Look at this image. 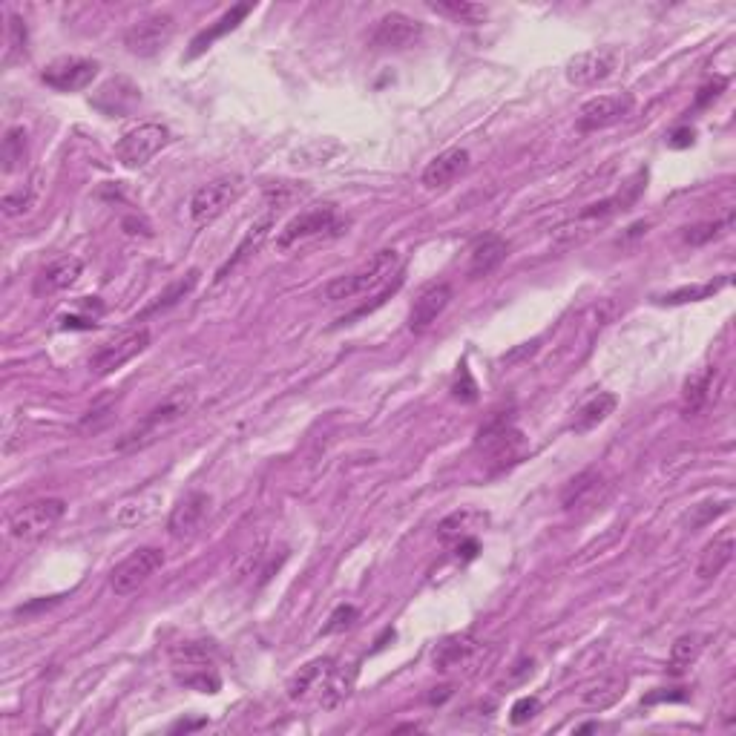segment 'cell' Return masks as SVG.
<instances>
[{"instance_id": "obj_1", "label": "cell", "mask_w": 736, "mask_h": 736, "mask_svg": "<svg viewBox=\"0 0 736 736\" xmlns=\"http://www.w3.org/2000/svg\"><path fill=\"white\" fill-rule=\"evenodd\" d=\"M193 403H196V391L190 386L182 389H173L159 406H153L150 412L144 414V420L136 423L127 435L115 443L118 452H133V449H144L150 446L153 440H159L164 432H170L179 420H184L187 414L193 412Z\"/></svg>"}, {"instance_id": "obj_2", "label": "cell", "mask_w": 736, "mask_h": 736, "mask_svg": "<svg viewBox=\"0 0 736 736\" xmlns=\"http://www.w3.org/2000/svg\"><path fill=\"white\" fill-rule=\"evenodd\" d=\"M400 274L397 268V251H380L371 256V262L360 271L348 276H337L322 288V297L328 302H343V299L363 297L368 291H377L380 285H389L391 276Z\"/></svg>"}, {"instance_id": "obj_3", "label": "cell", "mask_w": 736, "mask_h": 736, "mask_svg": "<svg viewBox=\"0 0 736 736\" xmlns=\"http://www.w3.org/2000/svg\"><path fill=\"white\" fill-rule=\"evenodd\" d=\"M478 449L486 452L495 469H506L527 455V440L515 426L512 412H495L478 429Z\"/></svg>"}, {"instance_id": "obj_4", "label": "cell", "mask_w": 736, "mask_h": 736, "mask_svg": "<svg viewBox=\"0 0 736 736\" xmlns=\"http://www.w3.org/2000/svg\"><path fill=\"white\" fill-rule=\"evenodd\" d=\"M64 515H67V504L61 498H38L32 504L21 506L12 515L9 532H12V538H18L23 544H32L58 527L64 521Z\"/></svg>"}, {"instance_id": "obj_5", "label": "cell", "mask_w": 736, "mask_h": 736, "mask_svg": "<svg viewBox=\"0 0 736 736\" xmlns=\"http://www.w3.org/2000/svg\"><path fill=\"white\" fill-rule=\"evenodd\" d=\"M167 144H170V130H167V124L144 121V124H138V127H133L130 133L121 136V141L115 144V159L121 161L124 167L136 170V167H144L153 156H159Z\"/></svg>"}, {"instance_id": "obj_6", "label": "cell", "mask_w": 736, "mask_h": 736, "mask_svg": "<svg viewBox=\"0 0 736 736\" xmlns=\"http://www.w3.org/2000/svg\"><path fill=\"white\" fill-rule=\"evenodd\" d=\"M245 184L239 176H219L213 182L202 184L193 196H190V219L193 225H210L213 219H219L239 196H242Z\"/></svg>"}, {"instance_id": "obj_7", "label": "cell", "mask_w": 736, "mask_h": 736, "mask_svg": "<svg viewBox=\"0 0 736 736\" xmlns=\"http://www.w3.org/2000/svg\"><path fill=\"white\" fill-rule=\"evenodd\" d=\"M161 567H164V552L159 547H138L115 567L110 575V587L115 596H130L159 573Z\"/></svg>"}, {"instance_id": "obj_8", "label": "cell", "mask_w": 736, "mask_h": 736, "mask_svg": "<svg viewBox=\"0 0 736 736\" xmlns=\"http://www.w3.org/2000/svg\"><path fill=\"white\" fill-rule=\"evenodd\" d=\"M343 228H348V222H340L334 207L322 205V207H311L305 213L294 216L285 230L279 233L276 245L279 248H291V245H299V242H308V239H317V236H337L343 233Z\"/></svg>"}, {"instance_id": "obj_9", "label": "cell", "mask_w": 736, "mask_h": 736, "mask_svg": "<svg viewBox=\"0 0 736 736\" xmlns=\"http://www.w3.org/2000/svg\"><path fill=\"white\" fill-rule=\"evenodd\" d=\"M173 32H176L173 15L156 12V15H147V18H141V21H136L127 29L124 46L133 55H138V58H153V55H159L161 49L170 44Z\"/></svg>"}, {"instance_id": "obj_10", "label": "cell", "mask_w": 736, "mask_h": 736, "mask_svg": "<svg viewBox=\"0 0 736 736\" xmlns=\"http://www.w3.org/2000/svg\"><path fill=\"white\" fill-rule=\"evenodd\" d=\"M150 345V331L147 328H138L130 331L124 337H118L113 343H107L104 348L95 351V357L90 360V371L95 377H107L121 366H127L130 360H136L141 351H147Z\"/></svg>"}, {"instance_id": "obj_11", "label": "cell", "mask_w": 736, "mask_h": 736, "mask_svg": "<svg viewBox=\"0 0 736 736\" xmlns=\"http://www.w3.org/2000/svg\"><path fill=\"white\" fill-rule=\"evenodd\" d=\"M616 64H619V52L610 49V46L578 52L567 64V81L575 84V87H593L598 81H607L613 75Z\"/></svg>"}, {"instance_id": "obj_12", "label": "cell", "mask_w": 736, "mask_h": 736, "mask_svg": "<svg viewBox=\"0 0 736 736\" xmlns=\"http://www.w3.org/2000/svg\"><path fill=\"white\" fill-rule=\"evenodd\" d=\"M633 110V98L630 95H598L593 101H587L578 118H575V127L581 133H598L604 127H613L619 124L621 118H627Z\"/></svg>"}, {"instance_id": "obj_13", "label": "cell", "mask_w": 736, "mask_h": 736, "mask_svg": "<svg viewBox=\"0 0 736 736\" xmlns=\"http://www.w3.org/2000/svg\"><path fill=\"white\" fill-rule=\"evenodd\" d=\"M98 75V64L90 58H78V55H69V58H58L52 61L49 67L41 72L46 87L58 92H78L87 90Z\"/></svg>"}, {"instance_id": "obj_14", "label": "cell", "mask_w": 736, "mask_h": 736, "mask_svg": "<svg viewBox=\"0 0 736 736\" xmlns=\"http://www.w3.org/2000/svg\"><path fill=\"white\" fill-rule=\"evenodd\" d=\"M420 38H423V23L403 15V12H389L374 26L371 46L374 49H409Z\"/></svg>"}, {"instance_id": "obj_15", "label": "cell", "mask_w": 736, "mask_h": 736, "mask_svg": "<svg viewBox=\"0 0 736 736\" xmlns=\"http://www.w3.org/2000/svg\"><path fill=\"white\" fill-rule=\"evenodd\" d=\"M207 512H210V495L207 492H187L179 504L173 506L170 512V521H167V529L176 541H184V538H193L202 524H205Z\"/></svg>"}, {"instance_id": "obj_16", "label": "cell", "mask_w": 736, "mask_h": 736, "mask_svg": "<svg viewBox=\"0 0 736 736\" xmlns=\"http://www.w3.org/2000/svg\"><path fill=\"white\" fill-rule=\"evenodd\" d=\"M138 101H141V90H138L130 78H124V75L104 81L98 90L92 92L90 98L92 107L104 115H127Z\"/></svg>"}, {"instance_id": "obj_17", "label": "cell", "mask_w": 736, "mask_h": 736, "mask_svg": "<svg viewBox=\"0 0 736 736\" xmlns=\"http://www.w3.org/2000/svg\"><path fill=\"white\" fill-rule=\"evenodd\" d=\"M449 299H452V288L446 282L429 285L420 297L414 299L412 311H409V331L412 334H426L437 322V317L446 311Z\"/></svg>"}, {"instance_id": "obj_18", "label": "cell", "mask_w": 736, "mask_h": 736, "mask_svg": "<svg viewBox=\"0 0 736 736\" xmlns=\"http://www.w3.org/2000/svg\"><path fill=\"white\" fill-rule=\"evenodd\" d=\"M251 12H253L251 3H236V6H230L228 12H225V15H222L219 21L210 23L207 29H202V32H199V35H196V38L190 41V49H187V55H184V58H187V61L199 58V55H202V52H207V49L216 44L219 38H225L228 32H233V29H236L239 23L245 21V18H248Z\"/></svg>"}, {"instance_id": "obj_19", "label": "cell", "mask_w": 736, "mask_h": 736, "mask_svg": "<svg viewBox=\"0 0 736 736\" xmlns=\"http://www.w3.org/2000/svg\"><path fill=\"white\" fill-rule=\"evenodd\" d=\"M84 274V262L78 256H61L49 262L41 274L35 276V294H58L72 288Z\"/></svg>"}, {"instance_id": "obj_20", "label": "cell", "mask_w": 736, "mask_h": 736, "mask_svg": "<svg viewBox=\"0 0 736 736\" xmlns=\"http://www.w3.org/2000/svg\"><path fill=\"white\" fill-rule=\"evenodd\" d=\"M466 167H469V153H466L463 147L443 150V153H437L435 159L426 164V170H423V184H426L429 190L446 187V184L455 182L458 176H463Z\"/></svg>"}, {"instance_id": "obj_21", "label": "cell", "mask_w": 736, "mask_h": 736, "mask_svg": "<svg viewBox=\"0 0 736 736\" xmlns=\"http://www.w3.org/2000/svg\"><path fill=\"white\" fill-rule=\"evenodd\" d=\"M481 642L472 636V633H458V636H449L437 644L435 650V667L440 673H449V670H460V667L472 665V659L478 656Z\"/></svg>"}, {"instance_id": "obj_22", "label": "cell", "mask_w": 736, "mask_h": 736, "mask_svg": "<svg viewBox=\"0 0 736 736\" xmlns=\"http://www.w3.org/2000/svg\"><path fill=\"white\" fill-rule=\"evenodd\" d=\"M354 682H357V665H354V662H348V665H337V662H334L331 673H328L325 682H322V688L317 690V705H320L322 711L340 708L345 699L351 696Z\"/></svg>"}, {"instance_id": "obj_23", "label": "cell", "mask_w": 736, "mask_h": 736, "mask_svg": "<svg viewBox=\"0 0 736 736\" xmlns=\"http://www.w3.org/2000/svg\"><path fill=\"white\" fill-rule=\"evenodd\" d=\"M506 256H509L506 239H501L498 233H486V236H481V239L472 245V253H469V276H472V279L489 276L501 262H504Z\"/></svg>"}, {"instance_id": "obj_24", "label": "cell", "mask_w": 736, "mask_h": 736, "mask_svg": "<svg viewBox=\"0 0 736 736\" xmlns=\"http://www.w3.org/2000/svg\"><path fill=\"white\" fill-rule=\"evenodd\" d=\"M616 406H619L616 394L598 391V394H593L590 400H584V403L575 409L573 420H570V429H573L575 435H587V432H593L596 426H601L610 414L616 412Z\"/></svg>"}, {"instance_id": "obj_25", "label": "cell", "mask_w": 736, "mask_h": 736, "mask_svg": "<svg viewBox=\"0 0 736 736\" xmlns=\"http://www.w3.org/2000/svg\"><path fill=\"white\" fill-rule=\"evenodd\" d=\"M734 547H736V538H734V529H722L716 538H713L711 544L702 550L699 555V564H696V575L702 578V581H711L716 575L722 573L731 561H734Z\"/></svg>"}, {"instance_id": "obj_26", "label": "cell", "mask_w": 736, "mask_h": 736, "mask_svg": "<svg viewBox=\"0 0 736 736\" xmlns=\"http://www.w3.org/2000/svg\"><path fill=\"white\" fill-rule=\"evenodd\" d=\"M716 391H719V368H705L699 374H693L685 391H682V409L685 414H699L711 400H716Z\"/></svg>"}, {"instance_id": "obj_27", "label": "cell", "mask_w": 736, "mask_h": 736, "mask_svg": "<svg viewBox=\"0 0 736 736\" xmlns=\"http://www.w3.org/2000/svg\"><path fill=\"white\" fill-rule=\"evenodd\" d=\"M601 489H604V475L598 469H584V472H578L573 481L564 486L561 506L573 512V509L593 504L598 495H601Z\"/></svg>"}, {"instance_id": "obj_28", "label": "cell", "mask_w": 736, "mask_h": 736, "mask_svg": "<svg viewBox=\"0 0 736 736\" xmlns=\"http://www.w3.org/2000/svg\"><path fill=\"white\" fill-rule=\"evenodd\" d=\"M331 667H334V659L331 656H325V659H314V662H308L305 667H299V673L288 682V699H308L311 693H317L322 688V682H325V676L331 673Z\"/></svg>"}, {"instance_id": "obj_29", "label": "cell", "mask_w": 736, "mask_h": 736, "mask_svg": "<svg viewBox=\"0 0 736 736\" xmlns=\"http://www.w3.org/2000/svg\"><path fill=\"white\" fill-rule=\"evenodd\" d=\"M486 524V515L478 509H458L452 515H446L440 524H437V535L443 544H460L466 538H472V529H478Z\"/></svg>"}, {"instance_id": "obj_30", "label": "cell", "mask_w": 736, "mask_h": 736, "mask_svg": "<svg viewBox=\"0 0 736 736\" xmlns=\"http://www.w3.org/2000/svg\"><path fill=\"white\" fill-rule=\"evenodd\" d=\"M161 506L159 492H147V495H138V498H127L124 504H118L115 509V524L118 527H138L144 521H150Z\"/></svg>"}, {"instance_id": "obj_31", "label": "cell", "mask_w": 736, "mask_h": 736, "mask_svg": "<svg viewBox=\"0 0 736 736\" xmlns=\"http://www.w3.org/2000/svg\"><path fill=\"white\" fill-rule=\"evenodd\" d=\"M176 682L182 688H193L199 693H216L222 679L219 673L210 667V662H187V665H176Z\"/></svg>"}, {"instance_id": "obj_32", "label": "cell", "mask_w": 736, "mask_h": 736, "mask_svg": "<svg viewBox=\"0 0 736 736\" xmlns=\"http://www.w3.org/2000/svg\"><path fill=\"white\" fill-rule=\"evenodd\" d=\"M621 696H624V679L621 676H604L581 693V705L593 708V711H604V708L616 705Z\"/></svg>"}, {"instance_id": "obj_33", "label": "cell", "mask_w": 736, "mask_h": 736, "mask_svg": "<svg viewBox=\"0 0 736 736\" xmlns=\"http://www.w3.org/2000/svg\"><path fill=\"white\" fill-rule=\"evenodd\" d=\"M705 650V636L702 633H685L679 636L673 647H670V673H685L690 665H696V659Z\"/></svg>"}, {"instance_id": "obj_34", "label": "cell", "mask_w": 736, "mask_h": 736, "mask_svg": "<svg viewBox=\"0 0 736 736\" xmlns=\"http://www.w3.org/2000/svg\"><path fill=\"white\" fill-rule=\"evenodd\" d=\"M271 228H274V219H271V216H265L262 222H256V225H253V228L245 233V239L239 242V248H236V253H233V256L228 259V265H225V268H222V271L216 274V279H225V276H228V271H233V268H236L239 262H245V259H248L253 251H259V245H262V242L268 239Z\"/></svg>"}, {"instance_id": "obj_35", "label": "cell", "mask_w": 736, "mask_h": 736, "mask_svg": "<svg viewBox=\"0 0 736 736\" xmlns=\"http://www.w3.org/2000/svg\"><path fill=\"white\" fill-rule=\"evenodd\" d=\"M437 15H446L455 23H466V26H475V23L486 21L489 9L481 3H469V0H443V3H432Z\"/></svg>"}, {"instance_id": "obj_36", "label": "cell", "mask_w": 736, "mask_h": 736, "mask_svg": "<svg viewBox=\"0 0 736 736\" xmlns=\"http://www.w3.org/2000/svg\"><path fill=\"white\" fill-rule=\"evenodd\" d=\"M728 285V276L716 279V282H702V285H685V288H676L665 297L659 299L662 305H685V302H699V299H711L713 294H719L722 288Z\"/></svg>"}, {"instance_id": "obj_37", "label": "cell", "mask_w": 736, "mask_h": 736, "mask_svg": "<svg viewBox=\"0 0 736 736\" xmlns=\"http://www.w3.org/2000/svg\"><path fill=\"white\" fill-rule=\"evenodd\" d=\"M0 161H3V173H15L26 161V133L23 127H12L6 130L3 147H0Z\"/></svg>"}, {"instance_id": "obj_38", "label": "cell", "mask_w": 736, "mask_h": 736, "mask_svg": "<svg viewBox=\"0 0 736 736\" xmlns=\"http://www.w3.org/2000/svg\"><path fill=\"white\" fill-rule=\"evenodd\" d=\"M196 282H199V271H190V274L184 276V279H179V282H173L164 294H159L156 297V302L141 314V317H150V314H159V311H167V308H173L176 302H182L193 288H196Z\"/></svg>"}, {"instance_id": "obj_39", "label": "cell", "mask_w": 736, "mask_h": 736, "mask_svg": "<svg viewBox=\"0 0 736 736\" xmlns=\"http://www.w3.org/2000/svg\"><path fill=\"white\" fill-rule=\"evenodd\" d=\"M731 228H734V213H728L725 219H716V222H699V225H693V228L685 230L682 239H685L688 245H708L713 239L725 236Z\"/></svg>"}, {"instance_id": "obj_40", "label": "cell", "mask_w": 736, "mask_h": 736, "mask_svg": "<svg viewBox=\"0 0 736 736\" xmlns=\"http://www.w3.org/2000/svg\"><path fill=\"white\" fill-rule=\"evenodd\" d=\"M265 202L268 207H274V210H282V207H288L291 202H297L299 196L305 193V184L302 182H268L265 184Z\"/></svg>"}, {"instance_id": "obj_41", "label": "cell", "mask_w": 736, "mask_h": 736, "mask_svg": "<svg viewBox=\"0 0 736 736\" xmlns=\"http://www.w3.org/2000/svg\"><path fill=\"white\" fill-rule=\"evenodd\" d=\"M26 52V23L18 15H9V29H6V64L21 58Z\"/></svg>"}, {"instance_id": "obj_42", "label": "cell", "mask_w": 736, "mask_h": 736, "mask_svg": "<svg viewBox=\"0 0 736 736\" xmlns=\"http://www.w3.org/2000/svg\"><path fill=\"white\" fill-rule=\"evenodd\" d=\"M32 196H35V190L32 187H18V190H9V193H3V202H0V207H3V213L12 219V216H21V213H26L29 207H32Z\"/></svg>"}, {"instance_id": "obj_43", "label": "cell", "mask_w": 736, "mask_h": 736, "mask_svg": "<svg viewBox=\"0 0 736 736\" xmlns=\"http://www.w3.org/2000/svg\"><path fill=\"white\" fill-rule=\"evenodd\" d=\"M213 656V647L210 642H187V644H179V647H173V659H176V665H187V662H207Z\"/></svg>"}, {"instance_id": "obj_44", "label": "cell", "mask_w": 736, "mask_h": 736, "mask_svg": "<svg viewBox=\"0 0 736 736\" xmlns=\"http://www.w3.org/2000/svg\"><path fill=\"white\" fill-rule=\"evenodd\" d=\"M110 417H113V403H101V406H92L90 412L84 414V420L78 423V429H81V432H90V429H92V432H98V429H101V426H104V423H107Z\"/></svg>"}, {"instance_id": "obj_45", "label": "cell", "mask_w": 736, "mask_h": 736, "mask_svg": "<svg viewBox=\"0 0 736 736\" xmlns=\"http://www.w3.org/2000/svg\"><path fill=\"white\" fill-rule=\"evenodd\" d=\"M357 621V610L351 607V604H343V607H337L334 610V616L328 619V624H325V636H331V633H343V630H348L351 624Z\"/></svg>"}, {"instance_id": "obj_46", "label": "cell", "mask_w": 736, "mask_h": 736, "mask_svg": "<svg viewBox=\"0 0 736 736\" xmlns=\"http://www.w3.org/2000/svg\"><path fill=\"white\" fill-rule=\"evenodd\" d=\"M731 509V501H722V504H699L693 506V515H690V527H705L711 524L716 515L728 512Z\"/></svg>"}, {"instance_id": "obj_47", "label": "cell", "mask_w": 736, "mask_h": 736, "mask_svg": "<svg viewBox=\"0 0 736 736\" xmlns=\"http://www.w3.org/2000/svg\"><path fill=\"white\" fill-rule=\"evenodd\" d=\"M538 711H541V702H538L535 696H524V699H518V702L512 705L509 719H512V725H524V722H529L532 716H538Z\"/></svg>"}, {"instance_id": "obj_48", "label": "cell", "mask_w": 736, "mask_h": 736, "mask_svg": "<svg viewBox=\"0 0 736 736\" xmlns=\"http://www.w3.org/2000/svg\"><path fill=\"white\" fill-rule=\"evenodd\" d=\"M455 397L463 400V403H475L478 400V386H475V380H472V374H469V368L466 363L460 366L458 371V383H455Z\"/></svg>"}, {"instance_id": "obj_49", "label": "cell", "mask_w": 736, "mask_h": 736, "mask_svg": "<svg viewBox=\"0 0 736 736\" xmlns=\"http://www.w3.org/2000/svg\"><path fill=\"white\" fill-rule=\"evenodd\" d=\"M722 90H725V78H716L713 84L702 87V90H699V95H696V107H705V104L716 101V98H719V92H722Z\"/></svg>"}, {"instance_id": "obj_50", "label": "cell", "mask_w": 736, "mask_h": 736, "mask_svg": "<svg viewBox=\"0 0 736 736\" xmlns=\"http://www.w3.org/2000/svg\"><path fill=\"white\" fill-rule=\"evenodd\" d=\"M685 699H688V693H685L682 688H676L673 693H670V690H662V693H650V696H647L644 702H647V705H656V702H685Z\"/></svg>"}, {"instance_id": "obj_51", "label": "cell", "mask_w": 736, "mask_h": 736, "mask_svg": "<svg viewBox=\"0 0 736 736\" xmlns=\"http://www.w3.org/2000/svg\"><path fill=\"white\" fill-rule=\"evenodd\" d=\"M667 144H670V147H676V150H682V147H690V144H693V130H690V127H682V130L670 133Z\"/></svg>"}, {"instance_id": "obj_52", "label": "cell", "mask_w": 736, "mask_h": 736, "mask_svg": "<svg viewBox=\"0 0 736 736\" xmlns=\"http://www.w3.org/2000/svg\"><path fill=\"white\" fill-rule=\"evenodd\" d=\"M205 725V719H199V722H179V725H173V731H193V728H202Z\"/></svg>"}, {"instance_id": "obj_53", "label": "cell", "mask_w": 736, "mask_h": 736, "mask_svg": "<svg viewBox=\"0 0 736 736\" xmlns=\"http://www.w3.org/2000/svg\"><path fill=\"white\" fill-rule=\"evenodd\" d=\"M596 728H598V725H593V722H590V725H581V728H578V734H587V731H596Z\"/></svg>"}]
</instances>
